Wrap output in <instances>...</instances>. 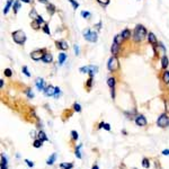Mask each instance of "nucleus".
<instances>
[{
  "label": "nucleus",
  "instance_id": "c85d7f7f",
  "mask_svg": "<svg viewBox=\"0 0 169 169\" xmlns=\"http://www.w3.org/2000/svg\"><path fill=\"white\" fill-rule=\"evenodd\" d=\"M60 167H61V169H71L73 167V165L72 163H61Z\"/></svg>",
  "mask_w": 169,
  "mask_h": 169
},
{
  "label": "nucleus",
  "instance_id": "b1692460",
  "mask_svg": "<svg viewBox=\"0 0 169 169\" xmlns=\"http://www.w3.org/2000/svg\"><path fill=\"white\" fill-rule=\"evenodd\" d=\"M19 8H20V4H19L18 0H16L15 2H14V6H12V10H14V12H15V14L18 11Z\"/></svg>",
  "mask_w": 169,
  "mask_h": 169
},
{
  "label": "nucleus",
  "instance_id": "a19ab883",
  "mask_svg": "<svg viewBox=\"0 0 169 169\" xmlns=\"http://www.w3.org/2000/svg\"><path fill=\"white\" fill-rule=\"evenodd\" d=\"M71 135H72V139L73 140H78V133L76 132V131H71Z\"/></svg>",
  "mask_w": 169,
  "mask_h": 169
},
{
  "label": "nucleus",
  "instance_id": "6e6552de",
  "mask_svg": "<svg viewBox=\"0 0 169 169\" xmlns=\"http://www.w3.org/2000/svg\"><path fill=\"white\" fill-rule=\"evenodd\" d=\"M43 91H44V94L46 96H54L55 88L53 87V86H48V87H46V88H45Z\"/></svg>",
  "mask_w": 169,
  "mask_h": 169
},
{
  "label": "nucleus",
  "instance_id": "7ed1b4c3",
  "mask_svg": "<svg viewBox=\"0 0 169 169\" xmlns=\"http://www.w3.org/2000/svg\"><path fill=\"white\" fill-rule=\"evenodd\" d=\"M107 68L110 72H115L120 69V62H118L117 56H112L109 60H108V63H107Z\"/></svg>",
  "mask_w": 169,
  "mask_h": 169
},
{
  "label": "nucleus",
  "instance_id": "f03ea898",
  "mask_svg": "<svg viewBox=\"0 0 169 169\" xmlns=\"http://www.w3.org/2000/svg\"><path fill=\"white\" fill-rule=\"evenodd\" d=\"M12 40L15 41L17 44L23 45L24 43H25V41H26V34H25V32H23V30H15V32L12 33Z\"/></svg>",
  "mask_w": 169,
  "mask_h": 169
},
{
  "label": "nucleus",
  "instance_id": "473e14b6",
  "mask_svg": "<svg viewBox=\"0 0 169 169\" xmlns=\"http://www.w3.org/2000/svg\"><path fill=\"white\" fill-rule=\"evenodd\" d=\"M69 2H71V5H72V7H73V9H77L78 7H79V4H78L77 1H74V0H68Z\"/></svg>",
  "mask_w": 169,
  "mask_h": 169
},
{
  "label": "nucleus",
  "instance_id": "58836bf2",
  "mask_svg": "<svg viewBox=\"0 0 169 169\" xmlns=\"http://www.w3.org/2000/svg\"><path fill=\"white\" fill-rule=\"evenodd\" d=\"M100 5H103V6H107V5L109 4V0H97Z\"/></svg>",
  "mask_w": 169,
  "mask_h": 169
},
{
  "label": "nucleus",
  "instance_id": "aec40b11",
  "mask_svg": "<svg viewBox=\"0 0 169 169\" xmlns=\"http://www.w3.org/2000/svg\"><path fill=\"white\" fill-rule=\"evenodd\" d=\"M162 81H163L166 84H169V71H165V72H163V74H162Z\"/></svg>",
  "mask_w": 169,
  "mask_h": 169
},
{
  "label": "nucleus",
  "instance_id": "4c0bfd02",
  "mask_svg": "<svg viewBox=\"0 0 169 169\" xmlns=\"http://www.w3.org/2000/svg\"><path fill=\"white\" fill-rule=\"evenodd\" d=\"M43 30H44L45 34L50 35V28H48V24H45V25H44V27H43Z\"/></svg>",
  "mask_w": 169,
  "mask_h": 169
},
{
  "label": "nucleus",
  "instance_id": "9d476101",
  "mask_svg": "<svg viewBox=\"0 0 169 169\" xmlns=\"http://www.w3.org/2000/svg\"><path fill=\"white\" fill-rule=\"evenodd\" d=\"M110 51H112V54L114 55V56H117L118 52H120V45L117 44V43H113L112 44V48H110Z\"/></svg>",
  "mask_w": 169,
  "mask_h": 169
},
{
  "label": "nucleus",
  "instance_id": "2f4dec72",
  "mask_svg": "<svg viewBox=\"0 0 169 169\" xmlns=\"http://www.w3.org/2000/svg\"><path fill=\"white\" fill-rule=\"evenodd\" d=\"M22 71H23V73L25 74V76H27V77H30V73L28 72V69H27V66H23Z\"/></svg>",
  "mask_w": 169,
  "mask_h": 169
},
{
  "label": "nucleus",
  "instance_id": "ddd939ff",
  "mask_svg": "<svg viewBox=\"0 0 169 169\" xmlns=\"http://www.w3.org/2000/svg\"><path fill=\"white\" fill-rule=\"evenodd\" d=\"M42 60H43V62H45V63H51L52 61H53V56H52V54H50V53H45Z\"/></svg>",
  "mask_w": 169,
  "mask_h": 169
},
{
  "label": "nucleus",
  "instance_id": "603ef678",
  "mask_svg": "<svg viewBox=\"0 0 169 169\" xmlns=\"http://www.w3.org/2000/svg\"><path fill=\"white\" fill-rule=\"evenodd\" d=\"M162 154H165V156H169V150H163V151H162Z\"/></svg>",
  "mask_w": 169,
  "mask_h": 169
},
{
  "label": "nucleus",
  "instance_id": "09e8293b",
  "mask_svg": "<svg viewBox=\"0 0 169 169\" xmlns=\"http://www.w3.org/2000/svg\"><path fill=\"white\" fill-rule=\"evenodd\" d=\"M25 162H27V165L30 166V167H33V166H34V162H33V161H30L28 159H26Z\"/></svg>",
  "mask_w": 169,
  "mask_h": 169
},
{
  "label": "nucleus",
  "instance_id": "a211bd4d",
  "mask_svg": "<svg viewBox=\"0 0 169 169\" xmlns=\"http://www.w3.org/2000/svg\"><path fill=\"white\" fill-rule=\"evenodd\" d=\"M46 9H48V14H50L51 16L54 14L55 11H56V10H55V7H54V6H53L52 4H48V7H46Z\"/></svg>",
  "mask_w": 169,
  "mask_h": 169
},
{
  "label": "nucleus",
  "instance_id": "de8ad7c7",
  "mask_svg": "<svg viewBox=\"0 0 169 169\" xmlns=\"http://www.w3.org/2000/svg\"><path fill=\"white\" fill-rule=\"evenodd\" d=\"M104 129L106 130V131H109V130H110V125L107 124V123H105V124H104Z\"/></svg>",
  "mask_w": 169,
  "mask_h": 169
},
{
  "label": "nucleus",
  "instance_id": "9b49d317",
  "mask_svg": "<svg viewBox=\"0 0 169 169\" xmlns=\"http://www.w3.org/2000/svg\"><path fill=\"white\" fill-rule=\"evenodd\" d=\"M55 45H56V48H60V50H66V48H68V44H66V42H64V41H56V42H55Z\"/></svg>",
  "mask_w": 169,
  "mask_h": 169
},
{
  "label": "nucleus",
  "instance_id": "39448f33",
  "mask_svg": "<svg viewBox=\"0 0 169 169\" xmlns=\"http://www.w3.org/2000/svg\"><path fill=\"white\" fill-rule=\"evenodd\" d=\"M157 124L160 127H167L169 125V116L167 114H161L157 121Z\"/></svg>",
  "mask_w": 169,
  "mask_h": 169
},
{
  "label": "nucleus",
  "instance_id": "0eeeda50",
  "mask_svg": "<svg viewBox=\"0 0 169 169\" xmlns=\"http://www.w3.org/2000/svg\"><path fill=\"white\" fill-rule=\"evenodd\" d=\"M135 123L138 126H145L147 125V120H145V117L143 115H139L135 118Z\"/></svg>",
  "mask_w": 169,
  "mask_h": 169
},
{
  "label": "nucleus",
  "instance_id": "6ab92c4d",
  "mask_svg": "<svg viewBox=\"0 0 169 169\" xmlns=\"http://www.w3.org/2000/svg\"><path fill=\"white\" fill-rule=\"evenodd\" d=\"M12 2H15V1H14V0H8V1H7V4H6V6H5V8H4V14H5V15L8 12V10H9L10 6L12 5Z\"/></svg>",
  "mask_w": 169,
  "mask_h": 169
},
{
  "label": "nucleus",
  "instance_id": "f3484780",
  "mask_svg": "<svg viewBox=\"0 0 169 169\" xmlns=\"http://www.w3.org/2000/svg\"><path fill=\"white\" fill-rule=\"evenodd\" d=\"M97 71H98V68H97V66H89V72H88V73L90 74V77H94V74H95Z\"/></svg>",
  "mask_w": 169,
  "mask_h": 169
},
{
  "label": "nucleus",
  "instance_id": "a18cd8bd",
  "mask_svg": "<svg viewBox=\"0 0 169 169\" xmlns=\"http://www.w3.org/2000/svg\"><path fill=\"white\" fill-rule=\"evenodd\" d=\"M91 82H92V77H90L88 79V81H87V87L88 88H90V86H91Z\"/></svg>",
  "mask_w": 169,
  "mask_h": 169
},
{
  "label": "nucleus",
  "instance_id": "f704fd0d",
  "mask_svg": "<svg viewBox=\"0 0 169 169\" xmlns=\"http://www.w3.org/2000/svg\"><path fill=\"white\" fill-rule=\"evenodd\" d=\"M81 16L84 18H89L91 15H90V12H88V11H81Z\"/></svg>",
  "mask_w": 169,
  "mask_h": 169
},
{
  "label": "nucleus",
  "instance_id": "72a5a7b5",
  "mask_svg": "<svg viewBox=\"0 0 169 169\" xmlns=\"http://www.w3.org/2000/svg\"><path fill=\"white\" fill-rule=\"evenodd\" d=\"M80 72L81 73H88L89 72V66H82V68H80Z\"/></svg>",
  "mask_w": 169,
  "mask_h": 169
},
{
  "label": "nucleus",
  "instance_id": "37998d69",
  "mask_svg": "<svg viewBox=\"0 0 169 169\" xmlns=\"http://www.w3.org/2000/svg\"><path fill=\"white\" fill-rule=\"evenodd\" d=\"M60 95V88L59 87H55V94H54V97L55 98H58Z\"/></svg>",
  "mask_w": 169,
  "mask_h": 169
},
{
  "label": "nucleus",
  "instance_id": "c756f323",
  "mask_svg": "<svg viewBox=\"0 0 169 169\" xmlns=\"http://www.w3.org/2000/svg\"><path fill=\"white\" fill-rule=\"evenodd\" d=\"M30 18H33V19H36L37 17H38V15H37V12H36V10H35V9H32V10H30Z\"/></svg>",
  "mask_w": 169,
  "mask_h": 169
},
{
  "label": "nucleus",
  "instance_id": "5701e85b",
  "mask_svg": "<svg viewBox=\"0 0 169 169\" xmlns=\"http://www.w3.org/2000/svg\"><path fill=\"white\" fill-rule=\"evenodd\" d=\"M1 169H7V159L4 154H1Z\"/></svg>",
  "mask_w": 169,
  "mask_h": 169
},
{
  "label": "nucleus",
  "instance_id": "7c9ffc66",
  "mask_svg": "<svg viewBox=\"0 0 169 169\" xmlns=\"http://www.w3.org/2000/svg\"><path fill=\"white\" fill-rule=\"evenodd\" d=\"M142 166H143L144 168H149V167H150V162H149V160L144 158L143 160H142Z\"/></svg>",
  "mask_w": 169,
  "mask_h": 169
},
{
  "label": "nucleus",
  "instance_id": "f257e3e1",
  "mask_svg": "<svg viewBox=\"0 0 169 169\" xmlns=\"http://www.w3.org/2000/svg\"><path fill=\"white\" fill-rule=\"evenodd\" d=\"M145 36H148L147 30L144 28L143 25H136V27L134 28V33H133V40L134 42L139 43L141 41H143L145 38Z\"/></svg>",
  "mask_w": 169,
  "mask_h": 169
},
{
  "label": "nucleus",
  "instance_id": "f8f14e48",
  "mask_svg": "<svg viewBox=\"0 0 169 169\" xmlns=\"http://www.w3.org/2000/svg\"><path fill=\"white\" fill-rule=\"evenodd\" d=\"M148 41H149V43L152 45H156L158 42H157V38H156V35H154L153 33H149L148 34Z\"/></svg>",
  "mask_w": 169,
  "mask_h": 169
},
{
  "label": "nucleus",
  "instance_id": "6e6d98bb",
  "mask_svg": "<svg viewBox=\"0 0 169 169\" xmlns=\"http://www.w3.org/2000/svg\"><path fill=\"white\" fill-rule=\"evenodd\" d=\"M104 124H105V123H104V122H102V123L99 124V126H98V127H99V129H103V127H104Z\"/></svg>",
  "mask_w": 169,
  "mask_h": 169
},
{
  "label": "nucleus",
  "instance_id": "864d4df0",
  "mask_svg": "<svg viewBox=\"0 0 169 169\" xmlns=\"http://www.w3.org/2000/svg\"><path fill=\"white\" fill-rule=\"evenodd\" d=\"M20 1H23V2H25V4H30L33 0H20Z\"/></svg>",
  "mask_w": 169,
  "mask_h": 169
},
{
  "label": "nucleus",
  "instance_id": "393cba45",
  "mask_svg": "<svg viewBox=\"0 0 169 169\" xmlns=\"http://www.w3.org/2000/svg\"><path fill=\"white\" fill-rule=\"evenodd\" d=\"M55 159H56V154L53 153L51 157L48 159V162H46V163H48V165H53V163H54V161H55Z\"/></svg>",
  "mask_w": 169,
  "mask_h": 169
},
{
  "label": "nucleus",
  "instance_id": "20e7f679",
  "mask_svg": "<svg viewBox=\"0 0 169 169\" xmlns=\"http://www.w3.org/2000/svg\"><path fill=\"white\" fill-rule=\"evenodd\" d=\"M84 37L87 41L91 42V43H95V42H97V38H98V36H97V33H96V32H91L90 30H84Z\"/></svg>",
  "mask_w": 169,
  "mask_h": 169
},
{
  "label": "nucleus",
  "instance_id": "cd10ccee",
  "mask_svg": "<svg viewBox=\"0 0 169 169\" xmlns=\"http://www.w3.org/2000/svg\"><path fill=\"white\" fill-rule=\"evenodd\" d=\"M42 144H43V141L40 140V139H37V140L34 141L33 145H34V148H41V147H42Z\"/></svg>",
  "mask_w": 169,
  "mask_h": 169
},
{
  "label": "nucleus",
  "instance_id": "5fc2aeb1",
  "mask_svg": "<svg viewBox=\"0 0 169 169\" xmlns=\"http://www.w3.org/2000/svg\"><path fill=\"white\" fill-rule=\"evenodd\" d=\"M0 87H1V88H4V80H2V79L0 80Z\"/></svg>",
  "mask_w": 169,
  "mask_h": 169
},
{
  "label": "nucleus",
  "instance_id": "1a4fd4ad",
  "mask_svg": "<svg viewBox=\"0 0 169 169\" xmlns=\"http://www.w3.org/2000/svg\"><path fill=\"white\" fill-rule=\"evenodd\" d=\"M35 84H36V87L38 90H44L46 87H44V80L42 79V78H37L36 81H35Z\"/></svg>",
  "mask_w": 169,
  "mask_h": 169
},
{
  "label": "nucleus",
  "instance_id": "2eb2a0df",
  "mask_svg": "<svg viewBox=\"0 0 169 169\" xmlns=\"http://www.w3.org/2000/svg\"><path fill=\"white\" fill-rule=\"evenodd\" d=\"M123 41H124V37L122 36V34H118V35H116V36L114 37V42L115 43H117L118 45H122Z\"/></svg>",
  "mask_w": 169,
  "mask_h": 169
},
{
  "label": "nucleus",
  "instance_id": "4468645a",
  "mask_svg": "<svg viewBox=\"0 0 169 169\" xmlns=\"http://www.w3.org/2000/svg\"><path fill=\"white\" fill-rule=\"evenodd\" d=\"M168 64H169L168 58H167L166 55H163V56H162V59H161V66H162V69H167Z\"/></svg>",
  "mask_w": 169,
  "mask_h": 169
},
{
  "label": "nucleus",
  "instance_id": "c03bdc74",
  "mask_svg": "<svg viewBox=\"0 0 169 169\" xmlns=\"http://www.w3.org/2000/svg\"><path fill=\"white\" fill-rule=\"evenodd\" d=\"M26 92H27V96H28L30 98H33V97H34V94L30 91V89H27V90H26Z\"/></svg>",
  "mask_w": 169,
  "mask_h": 169
},
{
  "label": "nucleus",
  "instance_id": "8fccbe9b",
  "mask_svg": "<svg viewBox=\"0 0 169 169\" xmlns=\"http://www.w3.org/2000/svg\"><path fill=\"white\" fill-rule=\"evenodd\" d=\"M74 52H76V55H78L79 54V46H78V45H74Z\"/></svg>",
  "mask_w": 169,
  "mask_h": 169
},
{
  "label": "nucleus",
  "instance_id": "412c9836",
  "mask_svg": "<svg viewBox=\"0 0 169 169\" xmlns=\"http://www.w3.org/2000/svg\"><path fill=\"white\" fill-rule=\"evenodd\" d=\"M121 34H122V36L124 37V40H127V38L131 37V32H130V30H127V28L123 30Z\"/></svg>",
  "mask_w": 169,
  "mask_h": 169
},
{
  "label": "nucleus",
  "instance_id": "a878e982",
  "mask_svg": "<svg viewBox=\"0 0 169 169\" xmlns=\"http://www.w3.org/2000/svg\"><path fill=\"white\" fill-rule=\"evenodd\" d=\"M66 53H60L59 54V63L60 64H63V62L66 61Z\"/></svg>",
  "mask_w": 169,
  "mask_h": 169
},
{
  "label": "nucleus",
  "instance_id": "3c124183",
  "mask_svg": "<svg viewBox=\"0 0 169 169\" xmlns=\"http://www.w3.org/2000/svg\"><path fill=\"white\" fill-rule=\"evenodd\" d=\"M110 90H112V92H110V94H112V98L114 99L115 98V88H112Z\"/></svg>",
  "mask_w": 169,
  "mask_h": 169
},
{
  "label": "nucleus",
  "instance_id": "4d7b16f0",
  "mask_svg": "<svg viewBox=\"0 0 169 169\" xmlns=\"http://www.w3.org/2000/svg\"><path fill=\"white\" fill-rule=\"evenodd\" d=\"M40 2H42V4H48V0H38Z\"/></svg>",
  "mask_w": 169,
  "mask_h": 169
},
{
  "label": "nucleus",
  "instance_id": "49530a36",
  "mask_svg": "<svg viewBox=\"0 0 169 169\" xmlns=\"http://www.w3.org/2000/svg\"><path fill=\"white\" fill-rule=\"evenodd\" d=\"M36 20H37V22H38V23H40V24H44V19L42 18L41 16H38V17H37V18H36Z\"/></svg>",
  "mask_w": 169,
  "mask_h": 169
},
{
  "label": "nucleus",
  "instance_id": "13d9d810",
  "mask_svg": "<svg viewBox=\"0 0 169 169\" xmlns=\"http://www.w3.org/2000/svg\"><path fill=\"white\" fill-rule=\"evenodd\" d=\"M91 169H98V166H96V165H95V166H94V167H92Z\"/></svg>",
  "mask_w": 169,
  "mask_h": 169
},
{
  "label": "nucleus",
  "instance_id": "e433bc0d",
  "mask_svg": "<svg viewBox=\"0 0 169 169\" xmlns=\"http://www.w3.org/2000/svg\"><path fill=\"white\" fill-rule=\"evenodd\" d=\"M4 73H5V76H6V77H11V70L7 68V69H5Z\"/></svg>",
  "mask_w": 169,
  "mask_h": 169
},
{
  "label": "nucleus",
  "instance_id": "79ce46f5",
  "mask_svg": "<svg viewBox=\"0 0 169 169\" xmlns=\"http://www.w3.org/2000/svg\"><path fill=\"white\" fill-rule=\"evenodd\" d=\"M80 148H81V145H79V147L77 148V150H76V153H74V154H76V157L79 158V159L81 158V154H80V152H79V149H80Z\"/></svg>",
  "mask_w": 169,
  "mask_h": 169
},
{
  "label": "nucleus",
  "instance_id": "c9c22d12",
  "mask_svg": "<svg viewBox=\"0 0 169 169\" xmlns=\"http://www.w3.org/2000/svg\"><path fill=\"white\" fill-rule=\"evenodd\" d=\"M73 109L76 110V112H80V110H81L80 105H79L78 103H74V104H73Z\"/></svg>",
  "mask_w": 169,
  "mask_h": 169
},
{
  "label": "nucleus",
  "instance_id": "ea45409f",
  "mask_svg": "<svg viewBox=\"0 0 169 169\" xmlns=\"http://www.w3.org/2000/svg\"><path fill=\"white\" fill-rule=\"evenodd\" d=\"M165 107H166V108H165L166 112L169 114V99H166L165 100Z\"/></svg>",
  "mask_w": 169,
  "mask_h": 169
},
{
  "label": "nucleus",
  "instance_id": "423d86ee",
  "mask_svg": "<svg viewBox=\"0 0 169 169\" xmlns=\"http://www.w3.org/2000/svg\"><path fill=\"white\" fill-rule=\"evenodd\" d=\"M45 54V50H36V51H33L30 53V58L34 60V61H38V60H42L43 56Z\"/></svg>",
  "mask_w": 169,
  "mask_h": 169
},
{
  "label": "nucleus",
  "instance_id": "4be33fe9",
  "mask_svg": "<svg viewBox=\"0 0 169 169\" xmlns=\"http://www.w3.org/2000/svg\"><path fill=\"white\" fill-rule=\"evenodd\" d=\"M38 139L42 140L43 142H44V141H48V136H46V134H45L43 131H40V132H38Z\"/></svg>",
  "mask_w": 169,
  "mask_h": 169
},
{
  "label": "nucleus",
  "instance_id": "bb28decb",
  "mask_svg": "<svg viewBox=\"0 0 169 169\" xmlns=\"http://www.w3.org/2000/svg\"><path fill=\"white\" fill-rule=\"evenodd\" d=\"M30 26H32V27H33L34 30H38V28H40L41 27V24L38 22H37L36 19H34L33 22H32V24H30Z\"/></svg>",
  "mask_w": 169,
  "mask_h": 169
},
{
  "label": "nucleus",
  "instance_id": "dca6fc26",
  "mask_svg": "<svg viewBox=\"0 0 169 169\" xmlns=\"http://www.w3.org/2000/svg\"><path fill=\"white\" fill-rule=\"evenodd\" d=\"M115 84H116V79L115 78H109L108 80H107V84H108V87H109L110 89L112 88H115Z\"/></svg>",
  "mask_w": 169,
  "mask_h": 169
}]
</instances>
